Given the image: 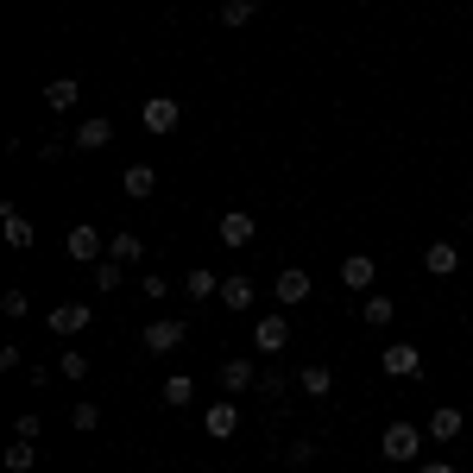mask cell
<instances>
[{
    "mask_svg": "<svg viewBox=\"0 0 473 473\" xmlns=\"http://www.w3.org/2000/svg\"><path fill=\"white\" fill-rule=\"evenodd\" d=\"M285 341H291V316H285V309H272V316L253 322V348H259V354H285Z\"/></svg>",
    "mask_w": 473,
    "mask_h": 473,
    "instance_id": "6da1fadb",
    "label": "cell"
},
{
    "mask_svg": "<svg viewBox=\"0 0 473 473\" xmlns=\"http://www.w3.org/2000/svg\"><path fill=\"white\" fill-rule=\"evenodd\" d=\"M183 334H189V328H183L177 316H164V322L140 328V341H146V354H177V348H183Z\"/></svg>",
    "mask_w": 473,
    "mask_h": 473,
    "instance_id": "7a4b0ae2",
    "label": "cell"
},
{
    "mask_svg": "<svg viewBox=\"0 0 473 473\" xmlns=\"http://www.w3.org/2000/svg\"><path fill=\"white\" fill-rule=\"evenodd\" d=\"M272 297H278L285 309L309 303V272H303V265H285V272H278V285H272Z\"/></svg>",
    "mask_w": 473,
    "mask_h": 473,
    "instance_id": "3957f363",
    "label": "cell"
},
{
    "mask_svg": "<svg viewBox=\"0 0 473 473\" xmlns=\"http://www.w3.org/2000/svg\"><path fill=\"white\" fill-rule=\"evenodd\" d=\"M202 429H209L215 442H228V436L240 429V397H221V404H209V417H202Z\"/></svg>",
    "mask_w": 473,
    "mask_h": 473,
    "instance_id": "277c9868",
    "label": "cell"
},
{
    "mask_svg": "<svg viewBox=\"0 0 473 473\" xmlns=\"http://www.w3.org/2000/svg\"><path fill=\"white\" fill-rule=\"evenodd\" d=\"M379 366H385V373H391V379H417V373H423V354H417V348H411V341H391V348H385V360H379Z\"/></svg>",
    "mask_w": 473,
    "mask_h": 473,
    "instance_id": "5b68a950",
    "label": "cell"
},
{
    "mask_svg": "<svg viewBox=\"0 0 473 473\" xmlns=\"http://www.w3.org/2000/svg\"><path fill=\"white\" fill-rule=\"evenodd\" d=\"M215 234H221V246H253V234H259V228H253V215H246V209H228V215L215 221Z\"/></svg>",
    "mask_w": 473,
    "mask_h": 473,
    "instance_id": "8992f818",
    "label": "cell"
},
{
    "mask_svg": "<svg viewBox=\"0 0 473 473\" xmlns=\"http://www.w3.org/2000/svg\"><path fill=\"white\" fill-rule=\"evenodd\" d=\"M417 448H423V436L411 423H391L385 429V461H417Z\"/></svg>",
    "mask_w": 473,
    "mask_h": 473,
    "instance_id": "52a82bcc",
    "label": "cell"
},
{
    "mask_svg": "<svg viewBox=\"0 0 473 473\" xmlns=\"http://www.w3.org/2000/svg\"><path fill=\"white\" fill-rule=\"evenodd\" d=\"M83 328H89V303H57L51 309V334L70 341V334H83Z\"/></svg>",
    "mask_w": 473,
    "mask_h": 473,
    "instance_id": "ba28073f",
    "label": "cell"
},
{
    "mask_svg": "<svg viewBox=\"0 0 473 473\" xmlns=\"http://www.w3.org/2000/svg\"><path fill=\"white\" fill-rule=\"evenodd\" d=\"M259 385V366L253 360H221V391L228 397H240V391H253Z\"/></svg>",
    "mask_w": 473,
    "mask_h": 473,
    "instance_id": "9c48e42d",
    "label": "cell"
},
{
    "mask_svg": "<svg viewBox=\"0 0 473 473\" xmlns=\"http://www.w3.org/2000/svg\"><path fill=\"white\" fill-rule=\"evenodd\" d=\"M140 120H146V132H171V126H177V101H171V95H152V101L140 108Z\"/></svg>",
    "mask_w": 473,
    "mask_h": 473,
    "instance_id": "30bf717a",
    "label": "cell"
},
{
    "mask_svg": "<svg viewBox=\"0 0 473 473\" xmlns=\"http://www.w3.org/2000/svg\"><path fill=\"white\" fill-rule=\"evenodd\" d=\"M63 253H70L76 265H89V259H101V234H95V228H70V240H63Z\"/></svg>",
    "mask_w": 473,
    "mask_h": 473,
    "instance_id": "8fae6325",
    "label": "cell"
},
{
    "mask_svg": "<svg viewBox=\"0 0 473 473\" xmlns=\"http://www.w3.org/2000/svg\"><path fill=\"white\" fill-rule=\"evenodd\" d=\"M253 297H259V291H253V278H246V272H234V278H221V303H228L234 316H240V309H253Z\"/></svg>",
    "mask_w": 473,
    "mask_h": 473,
    "instance_id": "7c38bea8",
    "label": "cell"
},
{
    "mask_svg": "<svg viewBox=\"0 0 473 473\" xmlns=\"http://www.w3.org/2000/svg\"><path fill=\"white\" fill-rule=\"evenodd\" d=\"M108 140H114V120H108V114H95V120L76 126V146H83V152H101Z\"/></svg>",
    "mask_w": 473,
    "mask_h": 473,
    "instance_id": "4fadbf2b",
    "label": "cell"
},
{
    "mask_svg": "<svg viewBox=\"0 0 473 473\" xmlns=\"http://www.w3.org/2000/svg\"><path fill=\"white\" fill-rule=\"evenodd\" d=\"M0 234H7V246H13V253H26V246H32V221H26L20 209H0Z\"/></svg>",
    "mask_w": 473,
    "mask_h": 473,
    "instance_id": "5bb4252c",
    "label": "cell"
},
{
    "mask_svg": "<svg viewBox=\"0 0 473 473\" xmlns=\"http://www.w3.org/2000/svg\"><path fill=\"white\" fill-rule=\"evenodd\" d=\"M328 385H334V379H328V366H322V360H309V366L297 373V391H303V397H328Z\"/></svg>",
    "mask_w": 473,
    "mask_h": 473,
    "instance_id": "9a60e30c",
    "label": "cell"
},
{
    "mask_svg": "<svg viewBox=\"0 0 473 473\" xmlns=\"http://www.w3.org/2000/svg\"><path fill=\"white\" fill-rule=\"evenodd\" d=\"M152 183H158L152 164H126V171H120V189H126V196H152Z\"/></svg>",
    "mask_w": 473,
    "mask_h": 473,
    "instance_id": "2e32d148",
    "label": "cell"
},
{
    "mask_svg": "<svg viewBox=\"0 0 473 473\" xmlns=\"http://www.w3.org/2000/svg\"><path fill=\"white\" fill-rule=\"evenodd\" d=\"M341 285H348V291H366V285H373V259H366V253L341 259Z\"/></svg>",
    "mask_w": 473,
    "mask_h": 473,
    "instance_id": "e0dca14e",
    "label": "cell"
},
{
    "mask_svg": "<svg viewBox=\"0 0 473 473\" xmlns=\"http://www.w3.org/2000/svg\"><path fill=\"white\" fill-rule=\"evenodd\" d=\"M423 265H429V272H436V278H448V272H454V265H461V253H454L448 240H436V246L423 253Z\"/></svg>",
    "mask_w": 473,
    "mask_h": 473,
    "instance_id": "ac0fdd59",
    "label": "cell"
},
{
    "mask_svg": "<svg viewBox=\"0 0 473 473\" xmlns=\"http://www.w3.org/2000/svg\"><path fill=\"white\" fill-rule=\"evenodd\" d=\"M429 436H436V442L461 436V411H454V404H436V417H429Z\"/></svg>",
    "mask_w": 473,
    "mask_h": 473,
    "instance_id": "d6986e66",
    "label": "cell"
},
{
    "mask_svg": "<svg viewBox=\"0 0 473 473\" xmlns=\"http://www.w3.org/2000/svg\"><path fill=\"white\" fill-rule=\"evenodd\" d=\"M158 397H164V404H171V411H183V404H189V397H196V385H189V373H171V379H164V391H158Z\"/></svg>",
    "mask_w": 473,
    "mask_h": 473,
    "instance_id": "ffe728a7",
    "label": "cell"
},
{
    "mask_svg": "<svg viewBox=\"0 0 473 473\" xmlns=\"http://www.w3.org/2000/svg\"><path fill=\"white\" fill-rule=\"evenodd\" d=\"M259 7L265 0H221V26H246V20H259Z\"/></svg>",
    "mask_w": 473,
    "mask_h": 473,
    "instance_id": "44dd1931",
    "label": "cell"
},
{
    "mask_svg": "<svg viewBox=\"0 0 473 473\" xmlns=\"http://www.w3.org/2000/svg\"><path fill=\"white\" fill-rule=\"evenodd\" d=\"M209 297H221V278L196 265V272H189V303H209Z\"/></svg>",
    "mask_w": 473,
    "mask_h": 473,
    "instance_id": "7402d4cb",
    "label": "cell"
},
{
    "mask_svg": "<svg viewBox=\"0 0 473 473\" xmlns=\"http://www.w3.org/2000/svg\"><path fill=\"white\" fill-rule=\"evenodd\" d=\"M76 95H83V83H76V76H57V83L44 89V101H51V108H76Z\"/></svg>",
    "mask_w": 473,
    "mask_h": 473,
    "instance_id": "603a6c76",
    "label": "cell"
},
{
    "mask_svg": "<svg viewBox=\"0 0 473 473\" xmlns=\"http://www.w3.org/2000/svg\"><path fill=\"white\" fill-rule=\"evenodd\" d=\"M108 259H120V265H140V234H108Z\"/></svg>",
    "mask_w": 473,
    "mask_h": 473,
    "instance_id": "cb8c5ba5",
    "label": "cell"
},
{
    "mask_svg": "<svg viewBox=\"0 0 473 473\" xmlns=\"http://www.w3.org/2000/svg\"><path fill=\"white\" fill-rule=\"evenodd\" d=\"M120 272H126L120 259H101V265H95V285H101V291H120Z\"/></svg>",
    "mask_w": 473,
    "mask_h": 473,
    "instance_id": "d4e9b609",
    "label": "cell"
},
{
    "mask_svg": "<svg viewBox=\"0 0 473 473\" xmlns=\"http://www.w3.org/2000/svg\"><path fill=\"white\" fill-rule=\"evenodd\" d=\"M57 373H63V379H89V354H76V348H70V354L57 360Z\"/></svg>",
    "mask_w": 473,
    "mask_h": 473,
    "instance_id": "484cf974",
    "label": "cell"
},
{
    "mask_svg": "<svg viewBox=\"0 0 473 473\" xmlns=\"http://www.w3.org/2000/svg\"><path fill=\"white\" fill-rule=\"evenodd\" d=\"M70 423L89 436V429H101V404H76V411H70Z\"/></svg>",
    "mask_w": 473,
    "mask_h": 473,
    "instance_id": "4316f807",
    "label": "cell"
},
{
    "mask_svg": "<svg viewBox=\"0 0 473 473\" xmlns=\"http://www.w3.org/2000/svg\"><path fill=\"white\" fill-rule=\"evenodd\" d=\"M360 316H366L373 328H385V322H391V297H366V309H360Z\"/></svg>",
    "mask_w": 473,
    "mask_h": 473,
    "instance_id": "83f0119b",
    "label": "cell"
},
{
    "mask_svg": "<svg viewBox=\"0 0 473 473\" xmlns=\"http://www.w3.org/2000/svg\"><path fill=\"white\" fill-rule=\"evenodd\" d=\"M32 461H38V448H32V442H13V448H7V467H13V473H26Z\"/></svg>",
    "mask_w": 473,
    "mask_h": 473,
    "instance_id": "f1b7e54d",
    "label": "cell"
},
{
    "mask_svg": "<svg viewBox=\"0 0 473 473\" xmlns=\"http://www.w3.org/2000/svg\"><path fill=\"white\" fill-rule=\"evenodd\" d=\"M0 309H7V316H26V291H0Z\"/></svg>",
    "mask_w": 473,
    "mask_h": 473,
    "instance_id": "f546056e",
    "label": "cell"
},
{
    "mask_svg": "<svg viewBox=\"0 0 473 473\" xmlns=\"http://www.w3.org/2000/svg\"><path fill=\"white\" fill-rule=\"evenodd\" d=\"M423 473H454V467H448V461H429V467H423Z\"/></svg>",
    "mask_w": 473,
    "mask_h": 473,
    "instance_id": "4dcf8cb0",
    "label": "cell"
}]
</instances>
